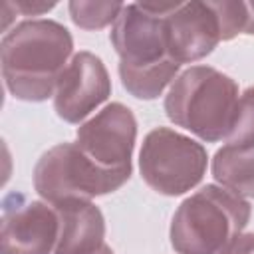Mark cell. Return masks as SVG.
Segmentation results:
<instances>
[{
	"label": "cell",
	"mask_w": 254,
	"mask_h": 254,
	"mask_svg": "<svg viewBox=\"0 0 254 254\" xmlns=\"http://www.w3.org/2000/svg\"><path fill=\"white\" fill-rule=\"evenodd\" d=\"M73 38L56 20H24L4 34L0 46L2 77L20 101H46L54 95L69 56Z\"/></svg>",
	"instance_id": "1"
},
{
	"label": "cell",
	"mask_w": 254,
	"mask_h": 254,
	"mask_svg": "<svg viewBox=\"0 0 254 254\" xmlns=\"http://www.w3.org/2000/svg\"><path fill=\"white\" fill-rule=\"evenodd\" d=\"M123 87L137 99H155L175 81L179 64L169 56L165 16L125 4L111 28Z\"/></svg>",
	"instance_id": "2"
},
{
	"label": "cell",
	"mask_w": 254,
	"mask_h": 254,
	"mask_svg": "<svg viewBox=\"0 0 254 254\" xmlns=\"http://www.w3.org/2000/svg\"><path fill=\"white\" fill-rule=\"evenodd\" d=\"M236 105V81L210 65H190L179 73L165 97L167 117L206 143L230 135Z\"/></svg>",
	"instance_id": "3"
},
{
	"label": "cell",
	"mask_w": 254,
	"mask_h": 254,
	"mask_svg": "<svg viewBox=\"0 0 254 254\" xmlns=\"http://www.w3.org/2000/svg\"><path fill=\"white\" fill-rule=\"evenodd\" d=\"M250 214L246 198L222 187L204 185L175 210L171 244L179 254H218L246 228Z\"/></svg>",
	"instance_id": "4"
},
{
	"label": "cell",
	"mask_w": 254,
	"mask_h": 254,
	"mask_svg": "<svg viewBox=\"0 0 254 254\" xmlns=\"http://www.w3.org/2000/svg\"><path fill=\"white\" fill-rule=\"evenodd\" d=\"M127 181L123 175L97 167L77 143H60L48 149L34 167V189L52 206L109 194Z\"/></svg>",
	"instance_id": "5"
},
{
	"label": "cell",
	"mask_w": 254,
	"mask_h": 254,
	"mask_svg": "<svg viewBox=\"0 0 254 254\" xmlns=\"http://www.w3.org/2000/svg\"><path fill=\"white\" fill-rule=\"evenodd\" d=\"M206 149L169 127H157L143 139L139 171L143 181L157 192L179 196L194 189L206 173Z\"/></svg>",
	"instance_id": "6"
},
{
	"label": "cell",
	"mask_w": 254,
	"mask_h": 254,
	"mask_svg": "<svg viewBox=\"0 0 254 254\" xmlns=\"http://www.w3.org/2000/svg\"><path fill=\"white\" fill-rule=\"evenodd\" d=\"M137 139V119L133 111L113 101L95 117L79 125L77 147L101 169L131 177V157Z\"/></svg>",
	"instance_id": "7"
},
{
	"label": "cell",
	"mask_w": 254,
	"mask_h": 254,
	"mask_svg": "<svg viewBox=\"0 0 254 254\" xmlns=\"http://www.w3.org/2000/svg\"><path fill=\"white\" fill-rule=\"evenodd\" d=\"M60 236L58 210L24 194H8L2 206V254H52Z\"/></svg>",
	"instance_id": "8"
},
{
	"label": "cell",
	"mask_w": 254,
	"mask_h": 254,
	"mask_svg": "<svg viewBox=\"0 0 254 254\" xmlns=\"http://www.w3.org/2000/svg\"><path fill=\"white\" fill-rule=\"evenodd\" d=\"M111 95V79L105 64L91 52H77L62 71L56 91L54 109L65 123H79Z\"/></svg>",
	"instance_id": "9"
},
{
	"label": "cell",
	"mask_w": 254,
	"mask_h": 254,
	"mask_svg": "<svg viewBox=\"0 0 254 254\" xmlns=\"http://www.w3.org/2000/svg\"><path fill=\"white\" fill-rule=\"evenodd\" d=\"M165 24L169 56L179 65L206 58L222 40L218 16L210 2L179 4L177 10L165 16Z\"/></svg>",
	"instance_id": "10"
},
{
	"label": "cell",
	"mask_w": 254,
	"mask_h": 254,
	"mask_svg": "<svg viewBox=\"0 0 254 254\" xmlns=\"http://www.w3.org/2000/svg\"><path fill=\"white\" fill-rule=\"evenodd\" d=\"M60 236L54 254H97L105 244V218L91 200H65L54 206Z\"/></svg>",
	"instance_id": "11"
},
{
	"label": "cell",
	"mask_w": 254,
	"mask_h": 254,
	"mask_svg": "<svg viewBox=\"0 0 254 254\" xmlns=\"http://www.w3.org/2000/svg\"><path fill=\"white\" fill-rule=\"evenodd\" d=\"M212 177L222 189L254 198V149L224 145L212 157Z\"/></svg>",
	"instance_id": "12"
},
{
	"label": "cell",
	"mask_w": 254,
	"mask_h": 254,
	"mask_svg": "<svg viewBox=\"0 0 254 254\" xmlns=\"http://www.w3.org/2000/svg\"><path fill=\"white\" fill-rule=\"evenodd\" d=\"M125 4L121 2H85L73 0L67 4L69 18L75 26L83 30H101L119 18Z\"/></svg>",
	"instance_id": "13"
},
{
	"label": "cell",
	"mask_w": 254,
	"mask_h": 254,
	"mask_svg": "<svg viewBox=\"0 0 254 254\" xmlns=\"http://www.w3.org/2000/svg\"><path fill=\"white\" fill-rule=\"evenodd\" d=\"M226 145L238 149H254V85L244 89V93L238 97L236 117L230 135L226 137Z\"/></svg>",
	"instance_id": "14"
},
{
	"label": "cell",
	"mask_w": 254,
	"mask_h": 254,
	"mask_svg": "<svg viewBox=\"0 0 254 254\" xmlns=\"http://www.w3.org/2000/svg\"><path fill=\"white\" fill-rule=\"evenodd\" d=\"M212 10L218 16L220 24V38L232 40L238 34H246L248 26V8L242 0H222V2H210Z\"/></svg>",
	"instance_id": "15"
},
{
	"label": "cell",
	"mask_w": 254,
	"mask_h": 254,
	"mask_svg": "<svg viewBox=\"0 0 254 254\" xmlns=\"http://www.w3.org/2000/svg\"><path fill=\"white\" fill-rule=\"evenodd\" d=\"M218 254H254V232L236 234Z\"/></svg>",
	"instance_id": "16"
},
{
	"label": "cell",
	"mask_w": 254,
	"mask_h": 254,
	"mask_svg": "<svg viewBox=\"0 0 254 254\" xmlns=\"http://www.w3.org/2000/svg\"><path fill=\"white\" fill-rule=\"evenodd\" d=\"M14 6H16V10L22 12L24 16H38V14H44V12L52 10V8L56 6V2H38V0L30 2V0H18Z\"/></svg>",
	"instance_id": "17"
},
{
	"label": "cell",
	"mask_w": 254,
	"mask_h": 254,
	"mask_svg": "<svg viewBox=\"0 0 254 254\" xmlns=\"http://www.w3.org/2000/svg\"><path fill=\"white\" fill-rule=\"evenodd\" d=\"M248 8V26H246V34L254 36V2H246Z\"/></svg>",
	"instance_id": "18"
},
{
	"label": "cell",
	"mask_w": 254,
	"mask_h": 254,
	"mask_svg": "<svg viewBox=\"0 0 254 254\" xmlns=\"http://www.w3.org/2000/svg\"><path fill=\"white\" fill-rule=\"evenodd\" d=\"M97 254H113V250H111V246H105L101 252H97Z\"/></svg>",
	"instance_id": "19"
}]
</instances>
